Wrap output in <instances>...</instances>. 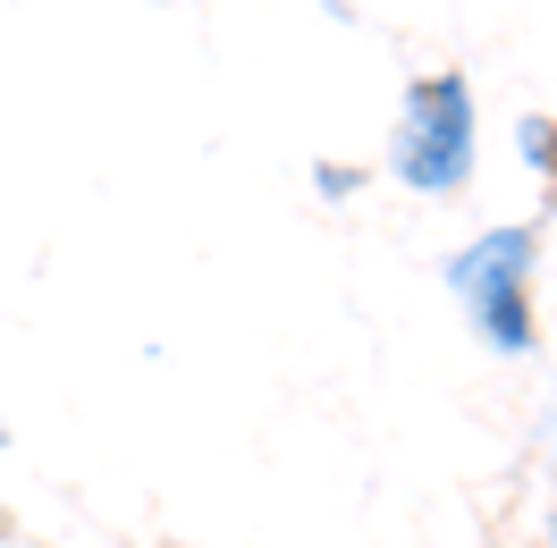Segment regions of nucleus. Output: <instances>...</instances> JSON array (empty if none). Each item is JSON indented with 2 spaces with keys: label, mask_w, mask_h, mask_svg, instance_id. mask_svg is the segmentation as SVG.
Segmentation results:
<instances>
[{
  "label": "nucleus",
  "mask_w": 557,
  "mask_h": 548,
  "mask_svg": "<svg viewBox=\"0 0 557 548\" xmlns=\"http://www.w3.org/2000/svg\"><path fill=\"white\" fill-rule=\"evenodd\" d=\"M523 152H532V170H557V136H549V127H541V119L523 127Z\"/></svg>",
  "instance_id": "nucleus-3"
},
{
  "label": "nucleus",
  "mask_w": 557,
  "mask_h": 548,
  "mask_svg": "<svg viewBox=\"0 0 557 548\" xmlns=\"http://www.w3.org/2000/svg\"><path fill=\"white\" fill-rule=\"evenodd\" d=\"M397 177L414 195H456L473 177V85L465 76H422L397 110Z\"/></svg>",
  "instance_id": "nucleus-2"
},
{
  "label": "nucleus",
  "mask_w": 557,
  "mask_h": 548,
  "mask_svg": "<svg viewBox=\"0 0 557 548\" xmlns=\"http://www.w3.org/2000/svg\"><path fill=\"white\" fill-rule=\"evenodd\" d=\"M532 253H541L532 228H490L482 245L456 253V271H448L456 304L473 312L482 346H498V354H523V346H532Z\"/></svg>",
  "instance_id": "nucleus-1"
}]
</instances>
